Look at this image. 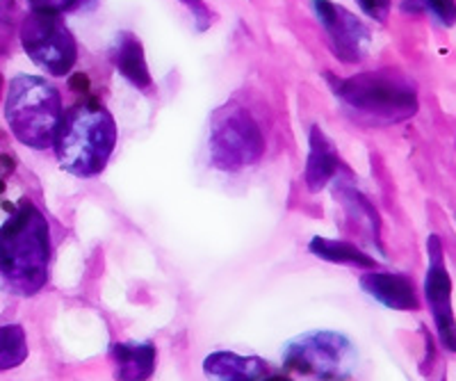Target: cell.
<instances>
[{"mask_svg":"<svg viewBox=\"0 0 456 381\" xmlns=\"http://www.w3.org/2000/svg\"><path fill=\"white\" fill-rule=\"evenodd\" d=\"M308 249L315 254L317 258L329 263H338V265H352L358 270H377V261L368 256L363 249H358L356 245L345 240H329V238H320L315 235L308 245Z\"/></svg>","mask_w":456,"mask_h":381,"instance_id":"15","label":"cell"},{"mask_svg":"<svg viewBox=\"0 0 456 381\" xmlns=\"http://www.w3.org/2000/svg\"><path fill=\"white\" fill-rule=\"evenodd\" d=\"M336 194H338V199H340V204L345 206V210L352 215L354 220L363 222V224L370 229V233L374 235V240H379V229H381V222H379V213L374 210V206L370 204L368 199L358 192L356 188H347V185H340Z\"/></svg>","mask_w":456,"mask_h":381,"instance_id":"17","label":"cell"},{"mask_svg":"<svg viewBox=\"0 0 456 381\" xmlns=\"http://www.w3.org/2000/svg\"><path fill=\"white\" fill-rule=\"evenodd\" d=\"M358 5L365 14L377 19V21H386V16L390 12V0H358Z\"/></svg>","mask_w":456,"mask_h":381,"instance_id":"20","label":"cell"},{"mask_svg":"<svg viewBox=\"0 0 456 381\" xmlns=\"http://www.w3.org/2000/svg\"><path fill=\"white\" fill-rule=\"evenodd\" d=\"M402 10L427 12L431 19H436L445 28H452L456 23V0H404Z\"/></svg>","mask_w":456,"mask_h":381,"instance_id":"18","label":"cell"},{"mask_svg":"<svg viewBox=\"0 0 456 381\" xmlns=\"http://www.w3.org/2000/svg\"><path fill=\"white\" fill-rule=\"evenodd\" d=\"M338 99L372 124H399L418 112V92L397 71H365L352 78L331 80Z\"/></svg>","mask_w":456,"mask_h":381,"instance_id":"4","label":"cell"},{"mask_svg":"<svg viewBox=\"0 0 456 381\" xmlns=\"http://www.w3.org/2000/svg\"><path fill=\"white\" fill-rule=\"evenodd\" d=\"M265 137L258 121L240 103H226L210 121V158L222 172H240L263 158Z\"/></svg>","mask_w":456,"mask_h":381,"instance_id":"5","label":"cell"},{"mask_svg":"<svg viewBox=\"0 0 456 381\" xmlns=\"http://www.w3.org/2000/svg\"><path fill=\"white\" fill-rule=\"evenodd\" d=\"M340 169V158L338 151L333 149V142L324 135L320 126H313L311 128V153H308L306 162V174H304V181H306V188L311 192H320L329 185V181H333Z\"/></svg>","mask_w":456,"mask_h":381,"instance_id":"14","label":"cell"},{"mask_svg":"<svg viewBox=\"0 0 456 381\" xmlns=\"http://www.w3.org/2000/svg\"><path fill=\"white\" fill-rule=\"evenodd\" d=\"M203 375L210 381H265L267 379V366L258 356L213 352L203 361Z\"/></svg>","mask_w":456,"mask_h":381,"instance_id":"12","label":"cell"},{"mask_svg":"<svg viewBox=\"0 0 456 381\" xmlns=\"http://www.w3.org/2000/svg\"><path fill=\"white\" fill-rule=\"evenodd\" d=\"M28 359V338L21 324L0 327V372L14 370Z\"/></svg>","mask_w":456,"mask_h":381,"instance_id":"16","label":"cell"},{"mask_svg":"<svg viewBox=\"0 0 456 381\" xmlns=\"http://www.w3.org/2000/svg\"><path fill=\"white\" fill-rule=\"evenodd\" d=\"M110 359L117 381H146L156 372V345L144 343H114L110 347Z\"/></svg>","mask_w":456,"mask_h":381,"instance_id":"11","label":"cell"},{"mask_svg":"<svg viewBox=\"0 0 456 381\" xmlns=\"http://www.w3.org/2000/svg\"><path fill=\"white\" fill-rule=\"evenodd\" d=\"M5 119L21 144L35 151L55 144L64 119L62 96L55 85L39 76H16L7 87Z\"/></svg>","mask_w":456,"mask_h":381,"instance_id":"3","label":"cell"},{"mask_svg":"<svg viewBox=\"0 0 456 381\" xmlns=\"http://www.w3.org/2000/svg\"><path fill=\"white\" fill-rule=\"evenodd\" d=\"M285 368L317 381H347L356 368V350L347 336L338 331H308L281 352Z\"/></svg>","mask_w":456,"mask_h":381,"instance_id":"6","label":"cell"},{"mask_svg":"<svg viewBox=\"0 0 456 381\" xmlns=\"http://www.w3.org/2000/svg\"><path fill=\"white\" fill-rule=\"evenodd\" d=\"M30 3L32 10H46V12H57V14H62V12L71 10V7L78 5V0H28Z\"/></svg>","mask_w":456,"mask_h":381,"instance_id":"21","label":"cell"},{"mask_svg":"<svg viewBox=\"0 0 456 381\" xmlns=\"http://www.w3.org/2000/svg\"><path fill=\"white\" fill-rule=\"evenodd\" d=\"M51 267V226L26 201L0 229V290L32 297L46 286Z\"/></svg>","mask_w":456,"mask_h":381,"instance_id":"1","label":"cell"},{"mask_svg":"<svg viewBox=\"0 0 456 381\" xmlns=\"http://www.w3.org/2000/svg\"><path fill=\"white\" fill-rule=\"evenodd\" d=\"M117 124L103 103L83 99L64 115L55 137L60 167L80 178L99 176L117 147Z\"/></svg>","mask_w":456,"mask_h":381,"instance_id":"2","label":"cell"},{"mask_svg":"<svg viewBox=\"0 0 456 381\" xmlns=\"http://www.w3.org/2000/svg\"><path fill=\"white\" fill-rule=\"evenodd\" d=\"M110 58L121 76L137 89H149L153 85L149 64H146L144 46L133 32H119L110 48Z\"/></svg>","mask_w":456,"mask_h":381,"instance_id":"13","label":"cell"},{"mask_svg":"<svg viewBox=\"0 0 456 381\" xmlns=\"http://www.w3.org/2000/svg\"><path fill=\"white\" fill-rule=\"evenodd\" d=\"M181 3L183 5H187V10L192 12L199 32H203L210 28V23H213V12H210V7H208L203 0H181Z\"/></svg>","mask_w":456,"mask_h":381,"instance_id":"19","label":"cell"},{"mask_svg":"<svg viewBox=\"0 0 456 381\" xmlns=\"http://www.w3.org/2000/svg\"><path fill=\"white\" fill-rule=\"evenodd\" d=\"M361 288H363L365 295H370L384 306L393 308V311H418L420 308L413 279L406 277V274L370 270L361 277Z\"/></svg>","mask_w":456,"mask_h":381,"instance_id":"10","label":"cell"},{"mask_svg":"<svg viewBox=\"0 0 456 381\" xmlns=\"http://www.w3.org/2000/svg\"><path fill=\"white\" fill-rule=\"evenodd\" d=\"M19 37L28 58L46 74L62 78L78 62V44L57 12L32 10L23 19Z\"/></svg>","mask_w":456,"mask_h":381,"instance_id":"7","label":"cell"},{"mask_svg":"<svg viewBox=\"0 0 456 381\" xmlns=\"http://www.w3.org/2000/svg\"><path fill=\"white\" fill-rule=\"evenodd\" d=\"M427 256L429 267L425 277V297L434 315L436 334L441 340L443 350L456 352V318L452 308V277L445 265V254H443V242L436 233L427 240Z\"/></svg>","mask_w":456,"mask_h":381,"instance_id":"8","label":"cell"},{"mask_svg":"<svg viewBox=\"0 0 456 381\" xmlns=\"http://www.w3.org/2000/svg\"><path fill=\"white\" fill-rule=\"evenodd\" d=\"M313 10H315L317 21L327 32L336 58H340L345 64H356L368 55L372 37H370L368 26L356 14L331 0H313Z\"/></svg>","mask_w":456,"mask_h":381,"instance_id":"9","label":"cell"},{"mask_svg":"<svg viewBox=\"0 0 456 381\" xmlns=\"http://www.w3.org/2000/svg\"><path fill=\"white\" fill-rule=\"evenodd\" d=\"M265 381H290V379H288V377H281V375H272V377H267Z\"/></svg>","mask_w":456,"mask_h":381,"instance_id":"22","label":"cell"}]
</instances>
